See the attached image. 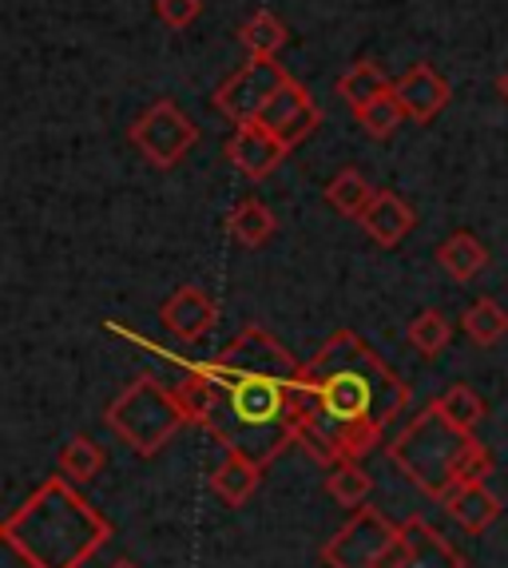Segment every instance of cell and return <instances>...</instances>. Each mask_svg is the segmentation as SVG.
I'll use <instances>...</instances> for the list:
<instances>
[{
	"mask_svg": "<svg viewBox=\"0 0 508 568\" xmlns=\"http://www.w3.org/2000/svg\"><path fill=\"white\" fill-rule=\"evenodd\" d=\"M389 88H394V80H389L386 72L374 64V60H358V64L349 68L346 77L338 80V95H342V104H346L349 112H362V108H369L377 95H386Z\"/></svg>",
	"mask_w": 508,
	"mask_h": 568,
	"instance_id": "obj_18",
	"label": "cell"
},
{
	"mask_svg": "<svg viewBox=\"0 0 508 568\" xmlns=\"http://www.w3.org/2000/svg\"><path fill=\"white\" fill-rule=\"evenodd\" d=\"M215 318H219V306L203 286H180V291L160 306V323L180 342H199L215 326Z\"/></svg>",
	"mask_w": 508,
	"mask_h": 568,
	"instance_id": "obj_12",
	"label": "cell"
},
{
	"mask_svg": "<svg viewBox=\"0 0 508 568\" xmlns=\"http://www.w3.org/2000/svg\"><path fill=\"white\" fill-rule=\"evenodd\" d=\"M286 152H291V148H286L263 120L235 123V132L226 140V160L235 163L246 180H266V175H274L278 163L286 160Z\"/></svg>",
	"mask_w": 508,
	"mask_h": 568,
	"instance_id": "obj_10",
	"label": "cell"
},
{
	"mask_svg": "<svg viewBox=\"0 0 508 568\" xmlns=\"http://www.w3.org/2000/svg\"><path fill=\"white\" fill-rule=\"evenodd\" d=\"M203 12V0H155V17L167 24V29H191Z\"/></svg>",
	"mask_w": 508,
	"mask_h": 568,
	"instance_id": "obj_29",
	"label": "cell"
},
{
	"mask_svg": "<svg viewBox=\"0 0 508 568\" xmlns=\"http://www.w3.org/2000/svg\"><path fill=\"white\" fill-rule=\"evenodd\" d=\"M108 426H112V434L123 437L135 454L151 457V454H160L171 437L187 426V414H183L175 389H163L160 382L143 374V378H135L132 386L108 406Z\"/></svg>",
	"mask_w": 508,
	"mask_h": 568,
	"instance_id": "obj_5",
	"label": "cell"
},
{
	"mask_svg": "<svg viewBox=\"0 0 508 568\" xmlns=\"http://www.w3.org/2000/svg\"><path fill=\"white\" fill-rule=\"evenodd\" d=\"M354 115H358V123L366 128L369 135H374V140H389V135L402 128V120H409V115H405V108H402V100L394 95V88H389L386 95H377L374 104L362 108V112H354Z\"/></svg>",
	"mask_w": 508,
	"mask_h": 568,
	"instance_id": "obj_28",
	"label": "cell"
},
{
	"mask_svg": "<svg viewBox=\"0 0 508 568\" xmlns=\"http://www.w3.org/2000/svg\"><path fill=\"white\" fill-rule=\"evenodd\" d=\"M437 406H441V414L449 417L457 429H465V434H473V429L485 422V414H489L485 398H480L473 386H465V382H457V386L445 389L441 398H437Z\"/></svg>",
	"mask_w": 508,
	"mask_h": 568,
	"instance_id": "obj_26",
	"label": "cell"
},
{
	"mask_svg": "<svg viewBox=\"0 0 508 568\" xmlns=\"http://www.w3.org/2000/svg\"><path fill=\"white\" fill-rule=\"evenodd\" d=\"M394 95L402 100V108H405V115H409V120L429 123V120H437V115L445 112L453 88L437 77L434 64H414L409 72H402V77L394 80Z\"/></svg>",
	"mask_w": 508,
	"mask_h": 568,
	"instance_id": "obj_11",
	"label": "cell"
},
{
	"mask_svg": "<svg viewBox=\"0 0 508 568\" xmlns=\"http://www.w3.org/2000/svg\"><path fill=\"white\" fill-rule=\"evenodd\" d=\"M405 532H409V557H405L402 568H465L461 552L453 549L434 525H425L421 517L405 521Z\"/></svg>",
	"mask_w": 508,
	"mask_h": 568,
	"instance_id": "obj_16",
	"label": "cell"
},
{
	"mask_svg": "<svg viewBox=\"0 0 508 568\" xmlns=\"http://www.w3.org/2000/svg\"><path fill=\"white\" fill-rule=\"evenodd\" d=\"M461 331L469 334L477 346H497V342L508 334V314L500 311L497 298H477V303L465 311Z\"/></svg>",
	"mask_w": 508,
	"mask_h": 568,
	"instance_id": "obj_25",
	"label": "cell"
},
{
	"mask_svg": "<svg viewBox=\"0 0 508 568\" xmlns=\"http://www.w3.org/2000/svg\"><path fill=\"white\" fill-rule=\"evenodd\" d=\"M175 398H180L183 414H187V422H195V426H207L211 417H215V406H219V389L215 382L203 374V369H191L187 378L175 386Z\"/></svg>",
	"mask_w": 508,
	"mask_h": 568,
	"instance_id": "obj_24",
	"label": "cell"
},
{
	"mask_svg": "<svg viewBox=\"0 0 508 568\" xmlns=\"http://www.w3.org/2000/svg\"><path fill=\"white\" fill-rule=\"evenodd\" d=\"M409 406V386L354 331L322 342L294 382V442L314 462H362Z\"/></svg>",
	"mask_w": 508,
	"mask_h": 568,
	"instance_id": "obj_1",
	"label": "cell"
},
{
	"mask_svg": "<svg viewBox=\"0 0 508 568\" xmlns=\"http://www.w3.org/2000/svg\"><path fill=\"white\" fill-rule=\"evenodd\" d=\"M112 568H140V565H132V560H120V565H112Z\"/></svg>",
	"mask_w": 508,
	"mask_h": 568,
	"instance_id": "obj_32",
	"label": "cell"
},
{
	"mask_svg": "<svg viewBox=\"0 0 508 568\" xmlns=\"http://www.w3.org/2000/svg\"><path fill=\"white\" fill-rule=\"evenodd\" d=\"M402 525H394L386 513L354 509L346 525L322 545V565L326 568H374L377 557L394 545Z\"/></svg>",
	"mask_w": 508,
	"mask_h": 568,
	"instance_id": "obj_7",
	"label": "cell"
},
{
	"mask_svg": "<svg viewBox=\"0 0 508 568\" xmlns=\"http://www.w3.org/2000/svg\"><path fill=\"white\" fill-rule=\"evenodd\" d=\"M0 532L29 568H80L112 537V525L68 485V477H52L12 513Z\"/></svg>",
	"mask_w": 508,
	"mask_h": 568,
	"instance_id": "obj_3",
	"label": "cell"
},
{
	"mask_svg": "<svg viewBox=\"0 0 508 568\" xmlns=\"http://www.w3.org/2000/svg\"><path fill=\"white\" fill-rule=\"evenodd\" d=\"M445 509H449V517L457 525H461L465 532H473V537H480L485 529H492L500 517V497L497 493H489V485L485 481H465L457 485V489L445 497Z\"/></svg>",
	"mask_w": 508,
	"mask_h": 568,
	"instance_id": "obj_14",
	"label": "cell"
},
{
	"mask_svg": "<svg viewBox=\"0 0 508 568\" xmlns=\"http://www.w3.org/2000/svg\"><path fill=\"white\" fill-rule=\"evenodd\" d=\"M358 223L377 246H397L409 231H414L417 215L397 191H377L374 200H369V207L362 211Z\"/></svg>",
	"mask_w": 508,
	"mask_h": 568,
	"instance_id": "obj_13",
	"label": "cell"
},
{
	"mask_svg": "<svg viewBox=\"0 0 508 568\" xmlns=\"http://www.w3.org/2000/svg\"><path fill=\"white\" fill-rule=\"evenodd\" d=\"M128 140L135 143V152L151 163V168H175L183 155L199 143V128L191 115L175 100H155L140 120L132 123Z\"/></svg>",
	"mask_w": 508,
	"mask_h": 568,
	"instance_id": "obj_6",
	"label": "cell"
},
{
	"mask_svg": "<svg viewBox=\"0 0 508 568\" xmlns=\"http://www.w3.org/2000/svg\"><path fill=\"white\" fill-rule=\"evenodd\" d=\"M374 195H377V191L369 187V180L354 168L338 171V175L326 183V203L346 219H362V211L369 207V200H374Z\"/></svg>",
	"mask_w": 508,
	"mask_h": 568,
	"instance_id": "obj_22",
	"label": "cell"
},
{
	"mask_svg": "<svg viewBox=\"0 0 508 568\" xmlns=\"http://www.w3.org/2000/svg\"><path fill=\"white\" fill-rule=\"evenodd\" d=\"M258 485H263V465L251 462V457H243V454H231V449H226L215 477H211V489H215L219 501L231 505V509H243Z\"/></svg>",
	"mask_w": 508,
	"mask_h": 568,
	"instance_id": "obj_15",
	"label": "cell"
},
{
	"mask_svg": "<svg viewBox=\"0 0 508 568\" xmlns=\"http://www.w3.org/2000/svg\"><path fill=\"white\" fill-rule=\"evenodd\" d=\"M449 338H453V326L441 311H421L414 323H409V342H414V351L421 354V358H437V354L449 346Z\"/></svg>",
	"mask_w": 508,
	"mask_h": 568,
	"instance_id": "obj_27",
	"label": "cell"
},
{
	"mask_svg": "<svg viewBox=\"0 0 508 568\" xmlns=\"http://www.w3.org/2000/svg\"><path fill=\"white\" fill-rule=\"evenodd\" d=\"M199 369L219 389V406L207 429L231 454L271 465L291 446L294 382L302 366L271 331L246 326L215 362H203Z\"/></svg>",
	"mask_w": 508,
	"mask_h": 568,
	"instance_id": "obj_2",
	"label": "cell"
},
{
	"mask_svg": "<svg viewBox=\"0 0 508 568\" xmlns=\"http://www.w3.org/2000/svg\"><path fill=\"white\" fill-rule=\"evenodd\" d=\"M497 92H500V100L508 104V72H500V80H497Z\"/></svg>",
	"mask_w": 508,
	"mask_h": 568,
	"instance_id": "obj_31",
	"label": "cell"
},
{
	"mask_svg": "<svg viewBox=\"0 0 508 568\" xmlns=\"http://www.w3.org/2000/svg\"><path fill=\"white\" fill-rule=\"evenodd\" d=\"M326 489L342 509H366L369 493H374V477H369L358 462H342L329 469Z\"/></svg>",
	"mask_w": 508,
	"mask_h": 568,
	"instance_id": "obj_23",
	"label": "cell"
},
{
	"mask_svg": "<svg viewBox=\"0 0 508 568\" xmlns=\"http://www.w3.org/2000/svg\"><path fill=\"white\" fill-rule=\"evenodd\" d=\"M238 40H243V48L254 60H278L291 32H286V24L274 12H254L243 29H238Z\"/></svg>",
	"mask_w": 508,
	"mask_h": 568,
	"instance_id": "obj_20",
	"label": "cell"
},
{
	"mask_svg": "<svg viewBox=\"0 0 508 568\" xmlns=\"http://www.w3.org/2000/svg\"><path fill=\"white\" fill-rule=\"evenodd\" d=\"M405 557H409V532H405V525H402V532L394 537V545H389V549L377 557L374 568H402Z\"/></svg>",
	"mask_w": 508,
	"mask_h": 568,
	"instance_id": "obj_30",
	"label": "cell"
},
{
	"mask_svg": "<svg viewBox=\"0 0 508 568\" xmlns=\"http://www.w3.org/2000/svg\"><path fill=\"white\" fill-rule=\"evenodd\" d=\"M286 68L278 60H246L235 77H226L215 92V108L231 123H251L263 120L266 104L274 100V92L286 84Z\"/></svg>",
	"mask_w": 508,
	"mask_h": 568,
	"instance_id": "obj_8",
	"label": "cell"
},
{
	"mask_svg": "<svg viewBox=\"0 0 508 568\" xmlns=\"http://www.w3.org/2000/svg\"><path fill=\"white\" fill-rule=\"evenodd\" d=\"M57 462H60V474H64L68 481L84 485V481H92V477H100V469L108 465V454L95 446L92 437L75 434V437H68L64 446H60Z\"/></svg>",
	"mask_w": 508,
	"mask_h": 568,
	"instance_id": "obj_21",
	"label": "cell"
},
{
	"mask_svg": "<svg viewBox=\"0 0 508 568\" xmlns=\"http://www.w3.org/2000/svg\"><path fill=\"white\" fill-rule=\"evenodd\" d=\"M437 263L457 283H473L489 266V246L480 243L477 235H469V231H457V235H449L437 246Z\"/></svg>",
	"mask_w": 508,
	"mask_h": 568,
	"instance_id": "obj_17",
	"label": "cell"
},
{
	"mask_svg": "<svg viewBox=\"0 0 508 568\" xmlns=\"http://www.w3.org/2000/svg\"><path fill=\"white\" fill-rule=\"evenodd\" d=\"M263 123L286 143V148H298L302 140H311V135L318 132L322 108L314 104V95L306 92L298 80H286V84L274 92L271 104H266Z\"/></svg>",
	"mask_w": 508,
	"mask_h": 568,
	"instance_id": "obj_9",
	"label": "cell"
},
{
	"mask_svg": "<svg viewBox=\"0 0 508 568\" xmlns=\"http://www.w3.org/2000/svg\"><path fill=\"white\" fill-rule=\"evenodd\" d=\"M226 231L243 246H263V243H271V235H274V215L263 200L246 195V200H238L235 207H231V215H226Z\"/></svg>",
	"mask_w": 508,
	"mask_h": 568,
	"instance_id": "obj_19",
	"label": "cell"
},
{
	"mask_svg": "<svg viewBox=\"0 0 508 568\" xmlns=\"http://www.w3.org/2000/svg\"><path fill=\"white\" fill-rule=\"evenodd\" d=\"M389 462L402 469L421 493L445 501L457 485L485 481L492 474V454L485 442L457 429L441 406H425L421 414L389 442Z\"/></svg>",
	"mask_w": 508,
	"mask_h": 568,
	"instance_id": "obj_4",
	"label": "cell"
}]
</instances>
